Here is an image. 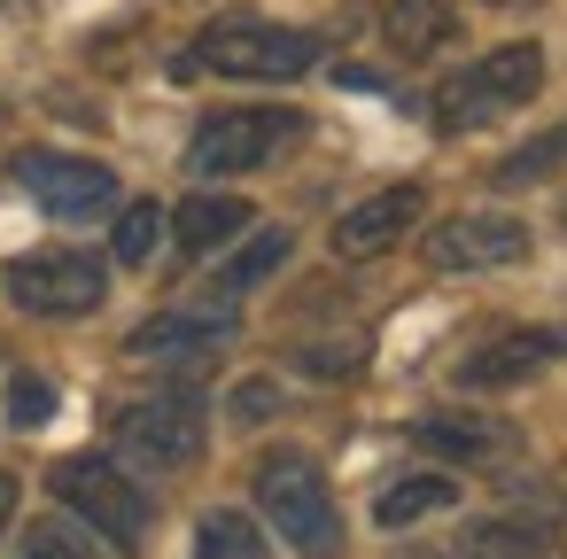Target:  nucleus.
Here are the masks:
<instances>
[{
  "label": "nucleus",
  "instance_id": "1",
  "mask_svg": "<svg viewBox=\"0 0 567 559\" xmlns=\"http://www.w3.org/2000/svg\"><path fill=\"white\" fill-rule=\"evenodd\" d=\"M319 63V32L296 24H265V17H218L210 32H195V48L172 63L179 79H257V86H288Z\"/></svg>",
  "mask_w": 567,
  "mask_h": 559
},
{
  "label": "nucleus",
  "instance_id": "2",
  "mask_svg": "<svg viewBox=\"0 0 567 559\" xmlns=\"http://www.w3.org/2000/svg\"><path fill=\"white\" fill-rule=\"evenodd\" d=\"M257 513L265 528H280V544H296L303 559H334L342 551V513H334V489L327 474L303 458V451H272L257 458Z\"/></svg>",
  "mask_w": 567,
  "mask_h": 559
},
{
  "label": "nucleus",
  "instance_id": "3",
  "mask_svg": "<svg viewBox=\"0 0 567 559\" xmlns=\"http://www.w3.org/2000/svg\"><path fill=\"white\" fill-rule=\"evenodd\" d=\"M544 86V48L536 40H513V48H489L482 63H466L458 79L435 86V133H482L497 117H513L528 94Z\"/></svg>",
  "mask_w": 567,
  "mask_h": 559
},
{
  "label": "nucleus",
  "instance_id": "4",
  "mask_svg": "<svg viewBox=\"0 0 567 559\" xmlns=\"http://www.w3.org/2000/svg\"><path fill=\"white\" fill-rule=\"evenodd\" d=\"M125 466H148V474H187L210 443V412L195 389H164V396H133L117 420H110Z\"/></svg>",
  "mask_w": 567,
  "mask_h": 559
},
{
  "label": "nucleus",
  "instance_id": "5",
  "mask_svg": "<svg viewBox=\"0 0 567 559\" xmlns=\"http://www.w3.org/2000/svg\"><path fill=\"white\" fill-rule=\"evenodd\" d=\"M48 489H55V505H63L79 528L110 536L117 551H133V544L148 536V520H156L148 489L133 482V466H110V458H63V466L48 474Z\"/></svg>",
  "mask_w": 567,
  "mask_h": 559
},
{
  "label": "nucleus",
  "instance_id": "6",
  "mask_svg": "<svg viewBox=\"0 0 567 559\" xmlns=\"http://www.w3.org/2000/svg\"><path fill=\"white\" fill-rule=\"evenodd\" d=\"M296 141H303V117L296 110H218V117L195 125L187 172L195 179H241V172H265Z\"/></svg>",
  "mask_w": 567,
  "mask_h": 559
},
{
  "label": "nucleus",
  "instance_id": "7",
  "mask_svg": "<svg viewBox=\"0 0 567 559\" xmlns=\"http://www.w3.org/2000/svg\"><path fill=\"white\" fill-rule=\"evenodd\" d=\"M102 296H110V265L94 249L63 241V249H32L9 265V303L32 319H86V311H102Z\"/></svg>",
  "mask_w": 567,
  "mask_h": 559
},
{
  "label": "nucleus",
  "instance_id": "8",
  "mask_svg": "<svg viewBox=\"0 0 567 559\" xmlns=\"http://www.w3.org/2000/svg\"><path fill=\"white\" fill-rule=\"evenodd\" d=\"M17 179H24V195H32L48 218H63V226H94V218L117 210V172H102L94 156L32 148V156H17Z\"/></svg>",
  "mask_w": 567,
  "mask_h": 559
},
{
  "label": "nucleus",
  "instance_id": "9",
  "mask_svg": "<svg viewBox=\"0 0 567 559\" xmlns=\"http://www.w3.org/2000/svg\"><path fill=\"white\" fill-rule=\"evenodd\" d=\"M528 257V226L505 210H458L427 234V272H497Z\"/></svg>",
  "mask_w": 567,
  "mask_h": 559
},
{
  "label": "nucleus",
  "instance_id": "10",
  "mask_svg": "<svg viewBox=\"0 0 567 559\" xmlns=\"http://www.w3.org/2000/svg\"><path fill=\"white\" fill-rule=\"evenodd\" d=\"M234 327H241V303L234 296H203V303H179V311H156L148 327H133V358H187V365H203V358H218L226 342H234Z\"/></svg>",
  "mask_w": 567,
  "mask_h": 559
},
{
  "label": "nucleus",
  "instance_id": "11",
  "mask_svg": "<svg viewBox=\"0 0 567 559\" xmlns=\"http://www.w3.org/2000/svg\"><path fill=\"white\" fill-rule=\"evenodd\" d=\"M412 443H420L427 458H443V466H497V458H513V451H520L513 420L474 412V404H451V412L412 420Z\"/></svg>",
  "mask_w": 567,
  "mask_h": 559
},
{
  "label": "nucleus",
  "instance_id": "12",
  "mask_svg": "<svg viewBox=\"0 0 567 559\" xmlns=\"http://www.w3.org/2000/svg\"><path fill=\"white\" fill-rule=\"evenodd\" d=\"M559 358H567V327H513V334L482 342L474 358H458V389H520Z\"/></svg>",
  "mask_w": 567,
  "mask_h": 559
},
{
  "label": "nucleus",
  "instance_id": "13",
  "mask_svg": "<svg viewBox=\"0 0 567 559\" xmlns=\"http://www.w3.org/2000/svg\"><path fill=\"white\" fill-rule=\"evenodd\" d=\"M427 210V195L404 179V187H381V195H365L358 210H342L334 218V257H350V265H365V257H381V249H396L404 234H412V218Z\"/></svg>",
  "mask_w": 567,
  "mask_h": 559
},
{
  "label": "nucleus",
  "instance_id": "14",
  "mask_svg": "<svg viewBox=\"0 0 567 559\" xmlns=\"http://www.w3.org/2000/svg\"><path fill=\"white\" fill-rule=\"evenodd\" d=\"M381 40L396 63H427L458 40V0H389V17H381Z\"/></svg>",
  "mask_w": 567,
  "mask_h": 559
},
{
  "label": "nucleus",
  "instance_id": "15",
  "mask_svg": "<svg viewBox=\"0 0 567 559\" xmlns=\"http://www.w3.org/2000/svg\"><path fill=\"white\" fill-rule=\"evenodd\" d=\"M249 218H257V210H249L241 195H210V187H203V195H187V203L172 210V234H179V249H187V257H210V249L241 241V234H249Z\"/></svg>",
  "mask_w": 567,
  "mask_h": 559
},
{
  "label": "nucleus",
  "instance_id": "16",
  "mask_svg": "<svg viewBox=\"0 0 567 559\" xmlns=\"http://www.w3.org/2000/svg\"><path fill=\"white\" fill-rule=\"evenodd\" d=\"M551 520H520V513H497V520H474L458 536V559H551Z\"/></svg>",
  "mask_w": 567,
  "mask_h": 559
},
{
  "label": "nucleus",
  "instance_id": "17",
  "mask_svg": "<svg viewBox=\"0 0 567 559\" xmlns=\"http://www.w3.org/2000/svg\"><path fill=\"white\" fill-rule=\"evenodd\" d=\"M451 505H458V482L451 474H404V482H389L373 497V528H412V520L451 513Z\"/></svg>",
  "mask_w": 567,
  "mask_h": 559
},
{
  "label": "nucleus",
  "instance_id": "18",
  "mask_svg": "<svg viewBox=\"0 0 567 559\" xmlns=\"http://www.w3.org/2000/svg\"><path fill=\"white\" fill-rule=\"evenodd\" d=\"M187 559H272V544H265V528H257L249 513L218 505V513H203V528H195V551H187Z\"/></svg>",
  "mask_w": 567,
  "mask_h": 559
},
{
  "label": "nucleus",
  "instance_id": "19",
  "mask_svg": "<svg viewBox=\"0 0 567 559\" xmlns=\"http://www.w3.org/2000/svg\"><path fill=\"white\" fill-rule=\"evenodd\" d=\"M288 249H296L288 234H265V241H249V249H241V257H234V265L218 272V296H234V303H241V296H249L257 280H272V272L288 265Z\"/></svg>",
  "mask_w": 567,
  "mask_h": 559
},
{
  "label": "nucleus",
  "instance_id": "20",
  "mask_svg": "<svg viewBox=\"0 0 567 559\" xmlns=\"http://www.w3.org/2000/svg\"><path fill=\"white\" fill-rule=\"evenodd\" d=\"M567 164V125H551L544 141H528V148H513L505 164H497V187H536V179H551Z\"/></svg>",
  "mask_w": 567,
  "mask_h": 559
},
{
  "label": "nucleus",
  "instance_id": "21",
  "mask_svg": "<svg viewBox=\"0 0 567 559\" xmlns=\"http://www.w3.org/2000/svg\"><path fill=\"white\" fill-rule=\"evenodd\" d=\"M164 226H172V210L133 203V210L117 218V265H148V257H156V241H164Z\"/></svg>",
  "mask_w": 567,
  "mask_h": 559
},
{
  "label": "nucleus",
  "instance_id": "22",
  "mask_svg": "<svg viewBox=\"0 0 567 559\" xmlns=\"http://www.w3.org/2000/svg\"><path fill=\"white\" fill-rule=\"evenodd\" d=\"M17 559H102V551H94V536H86V528H71V520H32Z\"/></svg>",
  "mask_w": 567,
  "mask_h": 559
},
{
  "label": "nucleus",
  "instance_id": "23",
  "mask_svg": "<svg viewBox=\"0 0 567 559\" xmlns=\"http://www.w3.org/2000/svg\"><path fill=\"white\" fill-rule=\"evenodd\" d=\"M0 412H9V427H48V420H55V389H48L40 373H9Z\"/></svg>",
  "mask_w": 567,
  "mask_h": 559
},
{
  "label": "nucleus",
  "instance_id": "24",
  "mask_svg": "<svg viewBox=\"0 0 567 559\" xmlns=\"http://www.w3.org/2000/svg\"><path fill=\"white\" fill-rule=\"evenodd\" d=\"M272 412H280V389L272 381H241L234 389V427H265Z\"/></svg>",
  "mask_w": 567,
  "mask_h": 559
},
{
  "label": "nucleus",
  "instance_id": "25",
  "mask_svg": "<svg viewBox=\"0 0 567 559\" xmlns=\"http://www.w3.org/2000/svg\"><path fill=\"white\" fill-rule=\"evenodd\" d=\"M17 505H24V482H17L9 466H0V536H9V528H17Z\"/></svg>",
  "mask_w": 567,
  "mask_h": 559
},
{
  "label": "nucleus",
  "instance_id": "26",
  "mask_svg": "<svg viewBox=\"0 0 567 559\" xmlns=\"http://www.w3.org/2000/svg\"><path fill=\"white\" fill-rule=\"evenodd\" d=\"M489 9H520V0H489Z\"/></svg>",
  "mask_w": 567,
  "mask_h": 559
}]
</instances>
